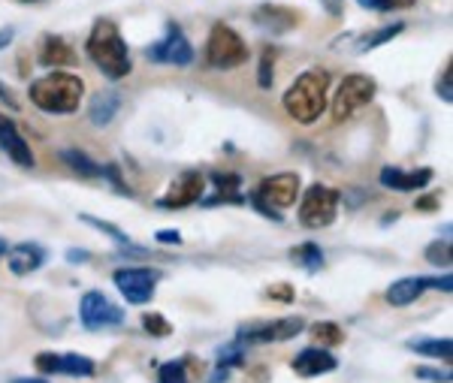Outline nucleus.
Returning <instances> with one entry per match:
<instances>
[{
    "label": "nucleus",
    "mask_w": 453,
    "mask_h": 383,
    "mask_svg": "<svg viewBox=\"0 0 453 383\" xmlns=\"http://www.w3.org/2000/svg\"><path fill=\"white\" fill-rule=\"evenodd\" d=\"M378 181L390 190H399V194H411V190H420L433 181V169H399V166H384Z\"/></svg>",
    "instance_id": "16"
},
{
    "label": "nucleus",
    "mask_w": 453,
    "mask_h": 383,
    "mask_svg": "<svg viewBox=\"0 0 453 383\" xmlns=\"http://www.w3.org/2000/svg\"><path fill=\"white\" fill-rule=\"evenodd\" d=\"M142 329H145V333H149L151 338H166V335L173 333L170 320H166L164 314H157V311L142 314Z\"/></svg>",
    "instance_id": "28"
},
{
    "label": "nucleus",
    "mask_w": 453,
    "mask_h": 383,
    "mask_svg": "<svg viewBox=\"0 0 453 383\" xmlns=\"http://www.w3.org/2000/svg\"><path fill=\"white\" fill-rule=\"evenodd\" d=\"M34 365L40 368L42 374H67V378H91L97 372L91 356H82V353H52L42 350L36 353Z\"/></svg>",
    "instance_id": "12"
},
{
    "label": "nucleus",
    "mask_w": 453,
    "mask_h": 383,
    "mask_svg": "<svg viewBox=\"0 0 453 383\" xmlns=\"http://www.w3.org/2000/svg\"><path fill=\"white\" fill-rule=\"evenodd\" d=\"M85 97V82L76 73H46L31 82V103L46 115H73Z\"/></svg>",
    "instance_id": "2"
},
{
    "label": "nucleus",
    "mask_w": 453,
    "mask_h": 383,
    "mask_svg": "<svg viewBox=\"0 0 453 383\" xmlns=\"http://www.w3.org/2000/svg\"><path fill=\"white\" fill-rule=\"evenodd\" d=\"M339 190L326 188V184H311L309 190L299 200V224L305 230H320V226H330L339 211Z\"/></svg>",
    "instance_id": "5"
},
{
    "label": "nucleus",
    "mask_w": 453,
    "mask_h": 383,
    "mask_svg": "<svg viewBox=\"0 0 453 383\" xmlns=\"http://www.w3.org/2000/svg\"><path fill=\"white\" fill-rule=\"evenodd\" d=\"M269 299H279V302H294V287L290 284H273L266 290Z\"/></svg>",
    "instance_id": "34"
},
{
    "label": "nucleus",
    "mask_w": 453,
    "mask_h": 383,
    "mask_svg": "<svg viewBox=\"0 0 453 383\" xmlns=\"http://www.w3.org/2000/svg\"><path fill=\"white\" fill-rule=\"evenodd\" d=\"M203 188H206V179H203L196 169H188V172H181L179 179L170 184V190H166L160 205H164V209H188V205L203 200Z\"/></svg>",
    "instance_id": "14"
},
{
    "label": "nucleus",
    "mask_w": 453,
    "mask_h": 383,
    "mask_svg": "<svg viewBox=\"0 0 453 383\" xmlns=\"http://www.w3.org/2000/svg\"><path fill=\"white\" fill-rule=\"evenodd\" d=\"M79 320H82L85 329L100 333V329H109V326H119V323H124V311L119 305H112L104 293L88 290L82 296V305H79Z\"/></svg>",
    "instance_id": "9"
},
{
    "label": "nucleus",
    "mask_w": 453,
    "mask_h": 383,
    "mask_svg": "<svg viewBox=\"0 0 453 383\" xmlns=\"http://www.w3.org/2000/svg\"><path fill=\"white\" fill-rule=\"evenodd\" d=\"M12 383H46V380H40V378H16Z\"/></svg>",
    "instance_id": "45"
},
{
    "label": "nucleus",
    "mask_w": 453,
    "mask_h": 383,
    "mask_svg": "<svg viewBox=\"0 0 453 383\" xmlns=\"http://www.w3.org/2000/svg\"><path fill=\"white\" fill-rule=\"evenodd\" d=\"M408 6H414V0H381V6L378 10H408Z\"/></svg>",
    "instance_id": "38"
},
{
    "label": "nucleus",
    "mask_w": 453,
    "mask_h": 383,
    "mask_svg": "<svg viewBox=\"0 0 453 383\" xmlns=\"http://www.w3.org/2000/svg\"><path fill=\"white\" fill-rule=\"evenodd\" d=\"M61 160L76 175H82V179H97V175H100V164H94V160L88 157L85 151H79V149H64L61 151Z\"/></svg>",
    "instance_id": "24"
},
{
    "label": "nucleus",
    "mask_w": 453,
    "mask_h": 383,
    "mask_svg": "<svg viewBox=\"0 0 453 383\" xmlns=\"http://www.w3.org/2000/svg\"><path fill=\"white\" fill-rule=\"evenodd\" d=\"M305 329V320L299 314L294 317H281V320H269V323H251V326L239 329L236 341L242 344H273V341H290Z\"/></svg>",
    "instance_id": "8"
},
{
    "label": "nucleus",
    "mask_w": 453,
    "mask_h": 383,
    "mask_svg": "<svg viewBox=\"0 0 453 383\" xmlns=\"http://www.w3.org/2000/svg\"><path fill=\"white\" fill-rule=\"evenodd\" d=\"M157 383H188L185 363H164L157 368Z\"/></svg>",
    "instance_id": "29"
},
{
    "label": "nucleus",
    "mask_w": 453,
    "mask_h": 383,
    "mask_svg": "<svg viewBox=\"0 0 453 383\" xmlns=\"http://www.w3.org/2000/svg\"><path fill=\"white\" fill-rule=\"evenodd\" d=\"M79 220L88 226H94V230H100L104 235H109V239L115 241L121 250H127V248H134V241H130V235L127 233H121L119 226H112V224H106V220H100V218H94V215H79Z\"/></svg>",
    "instance_id": "25"
},
{
    "label": "nucleus",
    "mask_w": 453,
    "mask_h": 383,
    "mask_svg": "<svg viewBox=\"0 0 453 383\" xmlns=\"http://www.w3.org/2000/svg\"><path fill=\"white\" fill-rule=\"evenodd\" d=\"M206 61H209V67H215V70L242 67L248 61L245 40L233 31L230 25H215L209 34V42H206Z\"/></svg>",
    "instance_id": "4"
},
{
    "label": "nucleus",
    "mask_w": 453,
    "mask_h": 383,
    "mask_svg": "<svg viewBox=\"0 0 453 383\" xmlns=\"http://www.w3.org/2000/svg\"><path fill=\"white\" fill-rule=\"evenodd\" d=\"M25 4H34V0H25Z\"/></svg>",
    "instance_id": "47"
},
{
    "label": "nucleus",
    "mask_w": 453,
    "mask_h": 383,
    "mask_svg": "<svg viewBox=\"0 0 453 383\" xmlns=\"http://www.w3.org/2000/svg\"><path fill=\"white\" fill-rule=\"evenodd\" d=\"M326 91H330V73L324 67L305 70L284 94V112L299 124H314L326 109Z\"/></svg>",
    "instance_id": "3"
},
{
    "label": "nucleus",
    "mask_w": 453,
    "mask_h": 383,
    "mask_svg": "<svg viewBox=\"0 0 453 383\" xmlns=\"http://www.w3.org/2000/svg\"><path fill=\"white\" fill-rule=\"evenodd\" d=\"M290 260L296 263V266H303L305 272H320L324 269V250L320 245H314V241H305V245H299L290 250Z\"/></svg>",
    "instance_id": "23"
},
{
    "label": "nucleus",
    "mask_w": 453,
    "mask_h": 383,
    "mask_svg": "<svg viewBox=\"0 0 453 383\" xmlns=\"http://www.w3.org/2000/svg\"><path fill=\"white\" fill-rule=\"evenodd\" d=\"M263 203H269L275 211L290 209L299 196V175L296 172H279V175H269V179L260 181V188L254 190Z\"/></svg>",
    "instance_id": "13"
},
{
    "label": "nucleus",
    "mask_w": 453,
    "mask_h": 383,
    "mask_svg": "<svg viewBox=\"0 0 453 383\" xmlns=\"http://www.w3.org/2000/svg\"><path fill=\"white\" fill-rule=\"evenodd\" d=\"M149 61L157 64H173V67H188L194 61V46L185 34H181L179 25H166V36L160 42H155L149 51Z\"/></svg>",
    "instance_id": "11"
},
{
    "label": "nucleus",
    "mask_w": 453,
    "mask_h": 383,
    "mask_svg": "<svg viewBox=\"0 0 453 383\" xmlns=\"http://www.w3.org/2000/svg\"><path fill=\"white\" fill-rule=\"evenodd\" d=\"M438 97H441L444 103L453 100V67H450V61L444 64L441 79H438Z\"/></svg>",
    "instance_id": "32"
},
{
    "label": "nucleus",
    "mask_w": 453,
    "mask_h": 383,
    "mask_svg": "<svg viewBox=\"0 0 453 383\" xmlns=\"http://www.w3.org/2000/svg\"><path fill=\"white\" fill-rule=\"evenodd\" d=\"M0 149H4L6 157H10L12 164L21 166V169H34L36 166V157H34L31 145H27V139L19 134L16 121H10L4 112H0Z\"/></svg>",
    "instance_id": "15"
},
{
    "label": "nucleus",
    "mask_w": 453,
    "mask_h": 383,
    "mask_svg": "<svg viewBox=\"0 0 453 383\" xmlns=\"http://www.w3.org/2000/svg\"><path fill=\"white\" fill-rule=\"evenodd\" d=\"M155 239L160 245H181V233L179 230H157Z\"/></svg>",
    "instance_id": "37"
},
{
    "label": "nucleus",
    "mask_w": 453,
    "mask_h": 383,
    "mask_svg": "<svg viewBox=\"0 0 453 383\" xmlns=\"http://www.w3.org/2000/svg\"><path fill=\"white\" fill-rule=\"evenodd\" d=\"M100 175H104V179H109V181H112V188L119 190L121 196H134V194H130V188H127V184L121 181V172H119V166H112V164H109V166H100Z\"/></svg>",
    "instance_id": "33"
},
{
    "label": "nucleus",
    "mask_w": 453,
    "mask_h": 383,
    "mask_svg": "<svg viewBox=\"0 0 453 383\" xmlns=\"http://www.w3.org/2000/svg\"><path fill=\"white\" fill-rule=\"evenodd\" d=\"M119 109H121L119 91H100L88 103V121H91L94 127H106V124H112V118L119 115Z\"/></svg>",
    "instance_id": "21"
},
{
    "label": "nucleus",
    "mask_w": 453,
    "mask_h": 383,
    "mask_svg": "<svg viewBox=\"0 0 453 383\" xmlns=\"http://www.w3.org/2000/svg\"><path fill=\"white\" fill-rule=\"evenodd\" d=\"M375 91H378L375 79L360 76V73L345 76V82L339 85V91H335V97H333V121H348L354 112L369 106Z\"/></svg>",
    "instance_id": "6"
},
{
    "label": "nucleus",
    "mask_w": 453,
    "mask_h": 383,
    "mask_svg": "<svg viewBox=\"0 0 453 383\" xmlns=\"http://www.w3.org/2000/svg\"><path fill=\"white\" fill-rule=\"evenodd\" d=\"M40 64L49 70H61V67H73L76 64V51L70 49V42L64 36H42L40 42Z\"/></svg>",
    "instance_id": "20"
},
{
    "label": "nucleus",
    "mask_w": 453,
    "mask_h": 383,
    "mask_svg": "<svg viewBox=\"0 0 453 383\" xmlns=\"http://www.w3.org/2000/svg\"><path fill=\"white\" fill-rule=\"evenodd\" d=\"M360 6H366V10H378V6H381V0H360Z\"/></svg>",
    "instance_id": "42"
},
{
    "label": "nucleus",
    "mask_w": 453,
    "mask_h": 383,
    "mask_svg": "<svg viewBox=\"0 0 453 383\" xmlns=\"http://www.w3.org/2000/svg\"><path fill=\"white\" fill-rule=\"evenodd\" d=\"M402 31H405V25H387L381 31H372L360 40V51H372V49L384 46V42H390L393 36H399Z\"/></svg>",
    "instance_id": "27"
},
{
    "label": "nucleus",
    "mask_w": 453,
    "mask_h": 383,
    "mask_svg": "<svg viewBox=\"0 0 453 383\" xmlns=\"http://www.w3.org/2000/svg\"><path fill=\"white\" fill-rule=\"evenodd\" d=\"M408 350H414L418 356L438 359V363H450L453 341L450 338H418V341H408Z\"/></svg>",
    "instance_id": "22"
},
{
    "label": "nucleus",
    "mask_w": 453,
    "mask_h": 383,
    "mask_svg": "<svg viewBox=\"0 0 453 383\" xmlns=\"http://www.w3.org/2000/svg\"><path fill=\"white\" fill-rule=\"evenodd\" d=\"M0 100H6V103H10V109H16V100L10 97V91H6L4 85H0Z\"/></svg>",
    "instance_id": "41"
},
{
    "label": "nucleus",
    "mask_w": 453,
    "mask_h": 383,
    "mask_svg": "<svg viewBox=\"0 0 453 383\" xmlns=\"http://www.w3.org/2000/svg\"><path fill=\"white\" fill-rule=\"evenodd\" d=\"M418 374L420 380H433V383H450V372H433V368H418Z\"/></svg>",
    "instance_id": "35"
},
{
    "label": "nucleus",
    "mask_w": 453,
    "mask_h": 383,
    "mask_svg": "<svg viewBox=\"0 0 453 383\" xmlns=\"http://www.w3.org/2000/svg\"><path fill=\"white\" fill-rule=\"evenodd\" d=\"M6 260H10L12 275H31L46 263V250L34 245V241H21V245L6 248Z\"/></svg>",
    "instance_id": "19"
},
{
    "label": "nucleus",
    "mask_w": 453,
    "mask_h": 383,
    "mask_svg": "<svg viewBox=\"0 0 453 383\" xmlns=\"http://www.w3.org/2000/svg\"><path fill=\"white\" fill-rule=\"evenodd\" d=\"M6 248H10V245H6V241H4V239H0V257H4V254H6Z\"/></svg>",
    "instance_id": "46"
},
{
    "label": "nucleus",
    "mask_w": 453,
    "mask_h": 383,
    "mask_svg": "<svg viewBox=\"0 0 453 383\" xmlns=\"http://www.w3.org/2000/svg\"><path fill=\"white\" fill-rule=\"evenodd\" d=\"M112 281L130 305H145V302H151V296H155L160 275L155 269H145V266H124L115 272Z\"/></svg>",
    "instance_id": "7"
},
{
    "label": "nucleus",
    "mask_w": 453,
    "mask_h": 383,
    "mask_svg": "<svg viewBox=\"0 0 453 383\" xmlns=\"http://www.w3.org/2000/svg\"><path fill=\"white\" fill-rule=\"evenodd\" d=\"M275 49H266L260 57V67H257V85L260 88H273V79H275Z\"/></svg>",
    "instance_id": "30"
},
{
    "label": "nucleus",
    "mask_w": 453,
    "mask_h": 383,
    "mask_svg": "<svg viewBox=\"0 0 453 383\" xmlns=\"http://www.w3.org/2000/svg\"><path fill=\"white\" fill-rule=\"evenodd\" d=\"M435 203H438L435 196H429V200H420V203H418V209H433Z\"/></svg>",
    "instance_id": "43"
},
{
    "label": "nucleus",
    "mask_w": 453,
    "mask_h": 383,
    "mask_svg": "<svg viewBox=\"0 0 453 383\" xmlns=\"http://www.w3.org/2000/svg\"><path fill=\"white\" fill-rule=\"evenodd\" d=\"M251 205H254V209H257V211H263V215H266L269 220H275V224H279V220H281V215H279V211H275V209H273V205H269V203H263L257 194H251Z\"/></svg>",
    "instance_id": "36"
},
{
    "label": "nucleus",
    "mask_w": 453,
    "mask_h": 383,
    "mask_svg": "<svg viewBox=\"0 0 453 383\" xmlns=\"http://www.w3.org/2000/svg\"><path fill=\"white\" fill-rule=\"evenodd\" d=\"M12 40V31L10 27H6V31H0V46H4V42H10Z\"/></svg>",
    "instance_id": "44"
},
{
    "label": "nucleus",
    "mask_w": 453,
    "mask_h": 383,
    "mask_svg": "<svg viewBox=\"0 0 453 383\" xmlns=\"http://www.w3.org/2000/svg\"><path fill=\"white\" fill-rule=\"evenodd\" d=\"M294 372L299 378H320V374H330L339 368V359L333 356L326 348H305L294 356Z\"/></svg>",
    "instance_id": "17"
},
{
    "label": "nucleus",
    "mask_w": 453,
    "mask_h": 383,
    "mask_svg": "<svg viewBox=\"0 0 453 383\" xmlns=\"http://www.w3.org/2000/svg\"><path fill=\"white\" fill-rule=\"evenodd\" d=\"M85 51H88V57L94 61V67L104 73L106 79H112V82L130 76V70H134L127 42H124L121 31L109 19H100L97 25L91 27L88 42H85Z\"/></svg>",
    "instance_id": "1"
},
{
    "label": "nucleus",
    "mask_w": 453,
    "mask_h": 383,
    "mask_svg": "<svg viewBox=\"0 0 453 383\" xmlns=\"http://www.w3.org/2000/svg\"><path fill=\"white\" fill-rule=\"evenodd\" d=\"M311 335L320 341V348H335V344H342L345 341V333H342V326L339 323H330V320H324V323H314L311 326Z\"/></svg>",
    "instance_id": "26"
},
{
    "label": "nucleus",
    "mask_w": 453,
    "mask_h": 383,
    "mask_svg": "<svg viewBox=\"0 0 453 383\" xmlns=\"http://www.w3.org/2000/svg\"><path fill=\"white\" fill-rule=\"evenodd\" d=\"M88 260H91V254L82 250V248H70L67 250V263H88Z\"/></svg>",
    "instance_id": "39"
},
{
    "label": "nucleus",
    "mask_w": 453,
    "mask_h": 383,
    "mask_svg": "<svg viewBox=\"0 0 453 383\" xmlns=\"http://www.w3.org/2000/svg\"><path fill=\"white\" fill-rule=\"evenodd\" d=\"M324 6L333 12V16H339V12H342V4H339V0H324Z\"/></svg>",
    "instance_id": "40"
},
{
    "label": "nucleus",
    "mask_w": 453,
    "mask_h": 383,
    "mask_svg": "<svg viewBox=\"0 0 453 383\" xmlns=\"http://www.w3.org/2000/svg\"><path fill=\"white\" fill-rule=\"evenodd\" d=\"M426 260L433 263V266L448 269L450 266V241H433V245L426 248Z\"/></svg>",
    "instance_id": "31"
},
{
    "label": "nucleus",
    "mask_w": 453,
    "mask_h": 383,
    "mask_svg": "<svg viewBox=\"0 0 453 383\" xmlns=\"http://www.w3.org/2000/svg\"><path fill=\"white\" fill-rule=\"evenodd\" d=\"M429 287H435V290H441V293H450L453 278L448 272H444L441 278H399V281H393L387 287L384 299L390 302L393 308H405V305H411V302H418Z\"/></svg>",
    "instance_id": "10"
},
{
    "label": "nucleus",
    "mask_w": 453,
    "mask_h": 383,
    "mask_svg": "<svg viewBox=\"0 0 453 383\" xmlns=\"http://www.w3.org/2000/svg\"><path fill=\"white\" fill-rule=\"evenodd\" d=\"M254 25H260L263 31H273V34H284V31H294L299 25V12L288 10V6H275V4H263L254 10Z\"/></svg>",
    "instance_id": "18"
}]
</instances>
